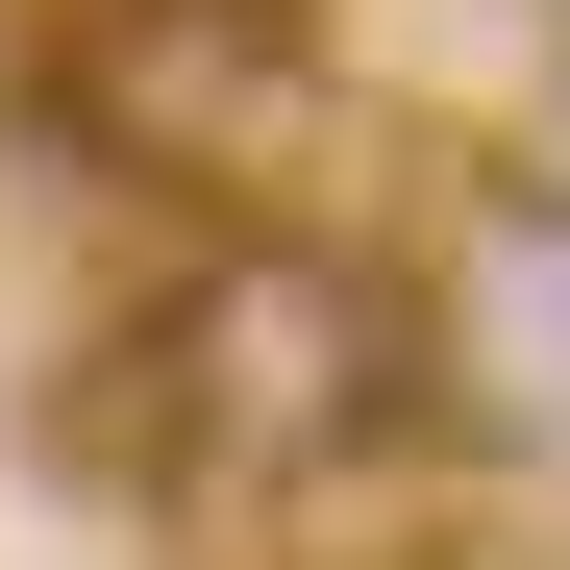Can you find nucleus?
Instances as JSON below:
<instances>
[{
	"label": "nucleus",
	"instance_id": "nucleus-2",
	"mask_svg": "<svg viewBox=\"0 0 570 570\" xmlns=\"http://www.w3.org/2000/svg\"><path fill=\"white\" fill-rule=\"evenodd\" d=\"M298 100V0H50V125L100 174H224Z\"/></svg>",
	"mask_w": 570,
	"mask_h": 570
},
{
	"label": "nucleus",
	"instance_id": "nucleus-3",
	"mask_svg": "<svg viewBox=\"0 0 570 570\" xmlns=\"http://www.w3.org/2000/svg\"><path fill=\"white\" fill-rule=\"evenodd\" d=\"M546 100H570V0H546Z\"/></svg>",
	"mask_w": 570,
	"mask_h": 570
},
{
	"label": "nucleus",
	"instance_id": "nucleus-1",
	"mask_svg": "<svg viewBox=\"0 0 570 570\" xmlns=\"http://www.w3.org/2000/svg\"><path fill=\"white\" fill-rule=\"evenodd\" d=\"M446 372V298L422 273H372L347 224H199L174 248V298L100 347V397H75V446L125 471V497H323L347 446H397Z\"/></svg>",
	"mask_w": 570,
	"mask_h": 570
}]
</instances>
